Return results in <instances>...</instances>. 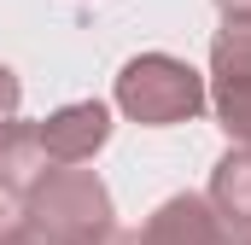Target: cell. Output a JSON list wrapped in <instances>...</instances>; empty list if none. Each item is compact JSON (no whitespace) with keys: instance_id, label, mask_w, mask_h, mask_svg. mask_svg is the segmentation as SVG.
<instances>
[{"instance_id":"cell-1","label":"cell","mask_w":251,"mask_h":245,"mask_svg":"<svg viewBox=\"0 0 251 245\" xmlns=\"http://www.w3.org/2000/svg\"><path fill=\"white\" fill-rule=\"evenodd\" d=\"M18 204H24V228L41 245H100L105 234H117L111 187L94 170H47Z\"/></svg>"},{"instance_id":"cell-11","label":"cell","mask_w":251,"mask_h":245,"mask_svg":"<svg viewBox=\"0 0 251 245\" xmlns=\"http://www.w3.org/2000/svg\"><path fill=\"white\" fill-rule=\"evenodd\" d=\"M100 245H140V234H105Z\"/></svg>"},{"instance_id":"cell-8","label":"cell","mask_w":251,"mask_h":245,"mask_svg":"<svg viewBox=\"0 0 251 245\" xmlns=\"http://www.w3.org/2000/svg\"><path fill=\"white\" fill-rule=\"evenodd\" d=\"M18 99H24V88H18L12 64H0V122H12V117H18Z\"/></svg>"},{"instance_id":"cell-13","label":"cell","mask_w":251,"mask_h":245,"mask_svg":"<svg viewBox=\"0 0 251 245\" xmlns=\"http://www.w3.org/2000/svg\"><path fill=\"white\" fill-rule=\"evenodd\" d=\"M246 152H251V146H246Z\"/></svg>"},{"instance_id":"cell-10","label":"cell","mask_w":251,"mask_h":245,"mask_svg":"<svg viewBox=\"0 0 251 245\" xmlns=\"http://www.w3.org/2000/svg\"><path fill=\"white\" fill-rule=\"evenodd\" d=\"M0 245H41V240H35L24 222H18V228H0Z\"/></svg>"},{"instance_id":"cell-4","label":"cell","mask_w":251,"mask_h":245,"mask_svg":"<svg viewBox=\"0 0 251 245\" xmlns=\"http://www.w3.org/2000/svg\"><path fill=\"white\" fill-rule=\"evenodd\" d=\"M105 140H111V111L100 99H76V105H59L53 117H41V152L59 170L88 164Z\"/></svg>"},{"instance_id":"cell-3","label":"cell","mask_w":251,"mask_h":245,"mask_svg":"<svg viewBox=\"0 0 251 245\" xmlns=\"http://www.w3.org/2000/svg\"><path fill=\"white\" fill-rule=\"evenodd\" d=\"M210 105L234 146H251V24H228L210 41Z\"/></svg>"},{"instance_id":"cell-7","label":"cell","mask_w":251,"mask_h":245,"mask_svg":"<svg viewBox=\"0 0 251 245\" xmlns=\"http://www.w3.org/2000/svg\"><path fill=\"white\" fill-rule=\"evenodd\" d=\"M210 210L222 216V228L234 234V228H246L251 222V152L246 146H228L222 158H216V170H210Z\"/></svg>"},{"instance_id":"cell-12","label":"cell","mask_w":251,"mask_h":245,"mask_svg":"<svg viewBox=\"0 0 251 245\" xmlns=\"http://www.w3.org/2000/svg\"><path fill=\"white\" fill-rule=\"evenodd\" d=\"M228 245H251V222H246V228H234V234H228Z\"/></svg>"},{"instance_id":"cell-2","label":"cell","mask_w":251,"mask_h":245,"mask_svg":"<svg viewBox=\"0 0 251 245\" xmlns=\"http://www.w3.org/2000/svg\"><path fill=\"white\" fill-rule=\"evenodd\" d=\"M117 111L134 117L140 128H170V122H193L204 111V76L187 59L170 53H140L117 70Z\"/></svg>"},{"instance_id":"cell-5","label":"cell","mask_w":251,"mask_h":245,"mask_svg":"<svg viewBox=\"0 0 251 245\" xmlns=\"http://www.w3.org/2000/svg\"><path fill=\"white\" fill-rule=\"evenodd\" d=\"M140 245H228V228H222V216L210 210L204 193H176L146 216Z\"/></svg>"},{"instance_id":"cell-9","label":"cell","mask_w":251,"mask_h":245,"mask_svg":"<svg viewBox=\"0 0 251 245\" xmlns=\"http://www.w3.org/2000/svg\"><path fill=\"white\" fill-rule=\"evenodd\" d=\"M222 24H251V0H216Z\"/></svg>"},{"instance_id":"cell-6","label":"cell","mask_w":251,"mask_h":245,"mask_svg":"<svg viewBox=\"0 0 251 245\" xmlns=\"http://www.w3.org/2000/svg\"><path fill=\"white\" fill-rule=\"evenodd\" d=\"M41 175H47L41 122H0V198H24Z\"/></svg>"}]
</instances>
